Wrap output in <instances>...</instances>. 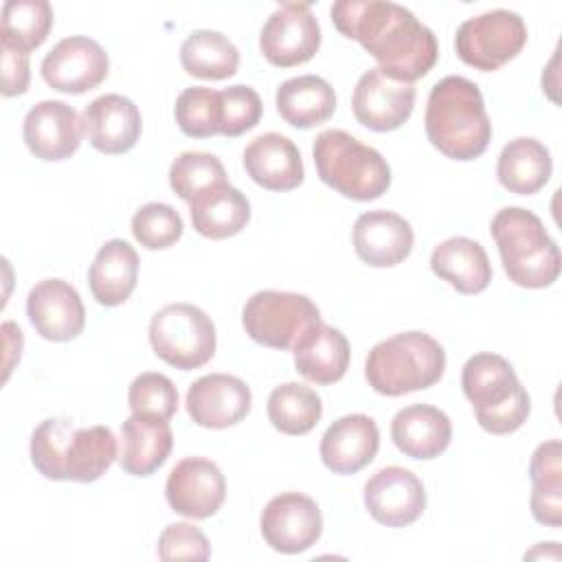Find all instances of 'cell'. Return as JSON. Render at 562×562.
<instances>
[{
  "instance_id": "1",
  "label": "cell",
  "mask_w": 562,
  "mask_h": 562,
  "mask_svg": "<svg viewBox=\"0 0 562 562\" xmlns=\"http://www.w3.org/2000/svg\"><path fill=\"white\" fill-rule=\"evenodd\" d=\"M329 15L334 26L356 40L395 81L422 79L439 57L435 33L397 2L340 0L331 4Z\"/></svg>"
},
{
  "instance_id": "2",
  "label": "cell",
  "mask_w": 562,
  "mask_h": 562,
  "mask_svg": "<svg viewBox=\"0 0 562 562\" xmlns=\"http://www.w3.org/2000/svg\"><path fill=\"white\" fill-rule=\"evenodd\" d=\"M31 463L50 481L92 483L114 463L116 437L108 426L79 428L72 419L48 417L31 435Z\"/></svg>"
},
{
  "instance_id": "3",
  "label": "cell",
  "mask_w": 562,
  "mask_h": 562,
  "mask_svg": "<svg viewBox=\"0 0 562 562\" xmlns=\"http://www.w3.org/2000/svg\"><path fill=\"white\" fill-rule=\"evenodd\" d=\"M424 125L432 147L461 162L479 158L492 140L483 94L461 75H448L430 88Z\"/></svg>"
},
{
  "instance_id": "4",
  "label": "cell",
  "mask_w": 562,
  "mask_h": 562,
  "mask_svg": "<svg viewBox=\"0 0 562 562\" xmlns=\"http://www.w3.org/2000/svg\"><path fill=\"white\" fill-rule=\"evenodd\" d=\"M490 233L512 283L538 290L558 281L560 248L536 213L522 206H505L492 217Z\"/></svg>"
},
{
  "instance_id": "5",
  "label": "cell",
  "mask_w": 562,
  "mask_h": 562,
  "mask_svg": "<svg viewBox=\"0 0 562 562\" xmlns=\"http://www.w3.org/2000/svg\"><path fill=\"white\" fill-rule=\"evenodd\" d=\"M461 386L479 426L492 435H509L529 417V393L514 367L498 353L481 351L468 358L461 371Z\"/></svg>"
},
{
  "instance_id": "6",
  "label": "cell",
  "mask_w": 562,
  "mask_h": 562,
  "mask_svg": "<svg viewBox=\"0 0 562 562\" xmlns=\"http://www.w3.org/2000/svg\"><path fill=\"white\" fill-rule=\"evenodd\" d=\"M446 369L443 347L424 331H402L378 342L364 362L369 386L389 397L430 389Z\"/></svg>"
},
{
  "instance_id": "7",
  "label": "cell",
  "mask_w": 562,
  "mask_h": 562,
  "mask_svg": "<svg viewBox=\"0 0 562 562\" xmlns=\"http://www.w3.org/2000/svg\"><path fill=\"white\" fill-rule=\"evenodd\" d=\"M318 178L340 195L369 202L391 187V167L382 154L345 130H325L312 147Z\"/></svg>"
},
{
  "instance_id": "8",
  "label": "cell",
  "mask_w": 562,
  "mask_h": 562,
  "mask_svg": "<svg viewBox=\"0 0 562 562\" xmlns=\"http://www.w3.org/2000/svg\"><path fill=\"white\" fill-rule=\"evenodd\" d=\"M154 353L180 371L204 367L217 345L211 316L191 303H169L149 321Z\"/></svg>"
},
{
  "instance_id": "9",
  "label": "cell",
  "mask_w": 562,
  "mask_h": 562,
  "mask_svg": "<svg viewBox=\"0 0 562 562\" xmlns=\"http://www.w3.org/2000/svg\"><path fill=\"white\" fill-rule=\"evenodd\" d=\"M318 321L321 312L316 303L299 292L261 290L241 310L246 334L255 342L272 349H292L299 336Z\"/></svg>"
},
{
  "instance_id": "10",
  "label": "cell",
  "mask_w": 562,
  "mask_h": 562,
  "mask_svg": "<svg viewBox=\"0 0 562 562\" xmlns=\"http://www.w3.org/2000/svg\"><path fill=\"white\" fill-rule=\"evenodd\" d=\"M527 44L525 20L507 9H494L461 22L454 35L459 59L476 70L492 72L518 57Z\"/></svg>"
},
{
  "instance_id": "11",
  "label": "cell",
  "mask_w": 562,
  "mask_h": 562,
  "mask_svg": "<svg viewBox=\"0 0 562 562\" xmlns=\"http://www.w3.org/2000/svg\"><path fill=\"white\" fill-rule=\"evenodd\" d=\"M318 46L321 26L305 2L279 4L259 33L261 55L279 68H292L310 61Z\"/></svg>"
},
{
  "instance_id": "12",
  "label": "cell",
  "mask_w": 562,
  "mask_h": 562,
  "mask_svg": "<svg viewBox=\"0 0 562 562\" xmlns=\"http://www.w3.org/2000/svg\"><path fill=\"white\" fill-rule=\"evenodd\" d=\"M263 540L279 553H303L323 533V514L314 498L283 492L268 501L259 518Z\"/></svg>"
},
{
  "instance_id": "13",
  "label": "cell",
  "mask_w": 562,
  "mask_h": 562,
  "mask_svg": "<svg viewBox=\"0 0 562 562\" xmlns=\"http://www.w3.org/2000/svg\"><path fill=\"white\" fill-rule=\"evenodd\" d=\"M110 70L108 53L86 35L59 40L42 59V79L57 92L81 94L97 88Z\"/></svg>"
},
{
  "instance_id": "14",
  "label": "cell",
  "mask_w": 562,
  "mask_h": 562,
  "mask_svg": "<svg viewBox=\"0 0 562 562\" xmlns=\"http://www.w3.org/2000/svg\"><path fill=\"white\" fill-rule=\"evenodd\" d=\"M165 496L176 514L202 520L222 507L226 498V479L211 459L187 457L169 472Z\"/></svg>"
},
{
  "instance_id": "15",
  "label": "cell",
  "mask_w": 562,
  "mask_h": 562,
  "mask_svg": "<svg viewBox=\"0 0 562 562\" xmlns=\"http://www.w3.org/2000/svg\"><path fill=\"white\" fill-rule=\"evenodd\" d=\"M364 507L380 525L406 527L426 509L424 483L402 465H386L364 483Z\"/></svg>"
},
{
  "instance_id": "16",
  "label": "cell",
  "mask_w": 562,
  "mask_h": 562,
  "mask_svg": "<svg viewBox=\"0 0 562 562\" xmlns=\"http://www.w3.org/2000/svg\"><path fill=\"white\" fill-rule=\"evenodd\" d=\"M415 105V86L386 77L380 68L367 70L351 94V110L360 125L373 132H393L404 125Z\"/></svg>"
},
{
  "instance_id": "17",
  "label": "cell",
  "mask_w": 562,
  "mask_h": 562,
  "mask_svg": "<svg viewBox=\"0 0 562 562\" xmlns=\"http://www.w3.org/2000/svg\"><path fill=\"white\" fill-rule=\"evenodd\" d=\"M22 136L35 158L57 162L70 158L79 149L83 121L72 105L46 99L26 112Z\"/></svg>"
},
{
  "instance_id": "18",
  "label": "cell",
  "mask_w": 562,
  "mask_h": 562,
  "mask_svg": "<svg viewBox=\"0 0 562 562\" xmlns=\"http://www.w3.org/2000/svg\"><path fill=\"white\" fill-rule=\"evenodd\" d=\"M26 316L35 331L53 342L77 338L86 325L79 292L64 279H44L26 296Z\"/></svg>"
},
{
  "instance_id": "19",
  "label": "cell",
  "mask_w": 562,
  "mask_h": 562,
  "mask_svg": "<svg viewBox=\"0 0 562 562\" xmlns=\"http://www.w3.org/2000/svg\"><path fill=\"white\" fill-rule=\"evenodd\" d=\"M252 404L248 384L228 373L198 378L187 391V413L202 428H228L239 424Z\"/></svg>"
},
{
  "instance_id": "20",
  "label": "cell",
  "mask_w": 562,
  "mask_h": 562,
  "mask_svg": "<svg viewBox=\"0 0 562 562\" xmlns=\"http://www.w3.org/2000/svg\"><path fill=\"white\" fill-rule=\"evenodd\" d=\"M81 121L90 145L103 154L130 151L143 132V119L136 103L114 92L90 101Z\"/></svg>"
},
{
  "instance_id": "21",
  "label": "cell",
  "mask_w": 562,
  "mask_h": 562,
  "mask_svg": "<svg viewBox=\"0 0 562 562\" xmlns=\"http://www.w3.org/2000/svg\"><path fill=\"white\" fill-rule=\"evenodd\" d=\"M356 255L373 268H391L402 263L413 250V228L408 220L393 211L375 209L358 215L353 231Z\"/></svg>"
},
{
  "instance_id": "22",
  "label": "cell",
  "mask_w": 562,
  "mask_h": 562,
  "mask_svg": "<svg viewBox=\"0 0 562 562\" xmlns=\"http://www.w3.org/2000/svg\"><path fill=\"white\" fill-rule=\"evenodd\" d=\"M380 448L378 424L364 413L336 419L321 439V461L334 474H356L369 465Z\"/></svg>"
},
{
  "instance_id": "23",
  "label": "cell",
  "mask_w": 562,
  "mask_h": 562,
  "mask_svg": "<svg viewBox=\"0 0 562 562\" xmlns=\"http://www.w3.org/2000/svg\"><path fill=\"white\" fill-rule=\"evenodd\" d=\"M244 169L268 191H292L305 178L299 147L277 132H266L246 145Z\"/></svg>"
},
{
  "instance_id": "24",
  "label": "cell",
  "mask_w": 562,
  "mask_h": 562,
  "mask_svg": "<svg viewBox=\"0 0 562 562\" xmlns=\"http://www.w3.org/2000/svg\"><path fill=\"white\" fill-rule=\"evenodd\" d=\"M296 371L316 384H334L349 369V340L323 321L310 325L292 345Z\"/></svg>"
},
{
  "instance_id": "25",
  "label": "cell",
  "mask_w": 562,
  "mask_h": 562,
  "mask_svg": "<svg viewBox=\"0 0 562 562\" xmlns=\"http://www.w3.org/2000/svg\"><path fill=\"white\" fill-rule=\"evenodd\" d=\"M395 448L411 459H435L450 446V417L430 404H411L395 413L391 422Z\"/></svg>"
},
{
  "instance_id": "26",
  "label": "cell",
  "mask_w": 562,
  "mask_h": 562,
  "mask_svg": "<svg viewBox=\"0 0 562 562\" xmlns=\"http://www.w3.org/2000/svg\"><path fill=\"white\" fill-rule=\"evenodd\" d=\"M171 448L173 432L167 419L132 413L121 426L119 463L132 476L154 474L169 459Z\"/></svg>"
},
{
  "instance_id": "27",
  "label": "cell",
  "mask_w": 562,
  "mask_h": 562,
  "mask_svg": "<svg viewBox=\"0 0 562 562\" xmlns=\"http://www.w3.org/2000/svg\"><path fill=\"white\" fill-rule=\"evenodd\" d=\"M430 270L461 294H479L492 281L485 248L470 237H450L432 248Z\"/></svg>"
},
{
  "instance_id": "28",
  "label": "cell",
  "mask_w": 562,
  "mask_h": 562,
  "mask_svg": "<svg viewBox=\"0 0 562 562\" xmlns=\"http://www.w3.org/2000/svg\"><path fill=\"white\" fill-rule=\"evenodd\" d=\"M189 215L195 233L209 239H226L241 233L250 220L248 198L228 182L198 193L189 202Z\"/></svg>"
},
{
  "instance_id": "29",
  "label": "cell",
  "mask_w": 562,
  "mask_h": 562,
  "mask_svg": "<svg viewBox=\"0 0 562 562\" xmlns=\"http://www.w3.org/2000/svg\"><path fill=\"white\" fill-rule=\"evenodd\" d=\"M138 279V255L125 239L105 241L88 270V285L99 305L116 307L130 299Z\"/></svg>"
},
{
  "instance_id": "30",
  "label": "cell",
  "mask_w": 562,
  "mask_h": 562,
  "mask_svg": "<svg viewBox=\"0 0 562 562\" xmlns=\"http://www.w3.org/2000/svg\"><path fill=\"white\" fill-rule=\"evenodd\" d=\"M277 110L281 119L299 130L325 123L336 110L334 88L318 75H301L277 88Z\"/></svg>"
},
{
  "instance_id": "31",
  "label": "cell",
  "mask_w": 562,
  "mask_h": 562,
  "mask_svg": "<svg viewBox=\"0 0 562 562\" xmlns=\"http://www.w3.org/2000/svg\"><path fill=\"white\" fill-rule=\"evenodd\" d=\"M553 162L549 149L531 138V136H518L509 140L496 165L498 182L509 191L518 195H531L538 193L551 178Z\"/></svg>"
},
{
  "instance_id": "32",
  "label": "cell",
  "mask_w": 562,
  "mask_h": 562,
  "mask_svg": "<svg viewBox=\"0 0 562 562\" xmlns=\"http://www.w3.org/2000/svg\"><path fill=\"white\" fill-rule=\"evenodd\" d=\"M180 64L193 77L220 81L237 72L239 50L224 33L200 29L182 42Z\"/></svg>"
},
{
  "instance_id": "33",
  "label": "cell",
  "mask_w": 562,
  "mask_h": 562,
  "mask_svg": "<svg viewBox=\"0 0 562 562\" xmlns=\"http://www.w3.org/2000/svg\"><path fill=\"white\" fill-rule=\"evenodd\" d=\"M266 408L270 424L279 432L294 437L310 432L323 415V402L318 393L299 382H285L274 386Z\"/></svg>"
},
{
  "instance_id": "34",
  "label": "cell",
  "mask_w": 562,
  "mask_h": 562,
  "mask_svg": "<svg viewBox=\"0 0 562 562\" xmlns=\"http://www.w3.org/2000/svg\"><path fill=\"white\" fill-rule=\"evenodd\" d=\"M53 26V7L46 0H7L2 4L0 42L31 53L42 46Z\"/></svg>"
},
{
  "instance_id": "35",
  "label": "cell",
  "mask_w": 562,
  "mask_h": 562,
  "mask_svg": "<svg viewBox=\"0 0 562 562\" xmlns=\"http://www.w3.org/2000/svg\"><path fill=\"white\" fill-rule=\"evenodd\" d=\"M176 123L189 138H209L222 130V99L220 90L206 86H191L176 99Z\"/></svg>"
},
{
  "instance_id": "36",
  "label": "cell",
  "mask_w": 562,
  "mask_h": 562,
  "mask_svg": "<svg viewBox=\"0 0 562 562\" xmlns=\"http://www.w3.org/2000/svg\"><path fill=\"white\" fill-rule=\"evenodd\" d=\"M226 182L222 160L209 151H182L169 167V184L173 193L191 202L198 193Z\"/></svg>"
},
{
  "instance_id": "37",
  "label": "cell",
  "mask_w": 562,
  "mask_h": 562,
  "mask_svg": "<svg viewBox=\"0 0 562 562\" xmlns=\"http://www.w3.org/2000/svg\"><path fill=\"white\" fill-rule=\"evenodd\" d=\"M184 224L178 211L162 202L143 204L132 217V235L147 250H162L182 237Z\"/></svg>"
},
{
  "instance_id": "38",
  "label": "cell",
  "mask_w": 562,
  "mask_h": 562,
  "mask_svg": "<svg viewBox=\"0 0 562 562\" xmlns=\"http://www.w3.org/2000/svg\"><path fill=\"white\" fill-rule=\"evenodd\" d=\"M127 402L134 415L169 419L178 411V389L165 373L145 371L130 384Z\"/></svg>"
},
{
  "instance_id": "39",
  "label": "cell",
  "mask_w": 562,
  "mask_h": 562,
  "mask_svg": "<svg viewBox=\"0 0 562 562\" xmlns=\"http://www.w3.org/2000/svg\"><path fill=\"white\" fill-rule=\"evenodd\" d=\"M220 99H222V130H220L222 136H228V138L241 136L244 132L252 130L259 123L263 103L255 88L235 83L220 90Z\"/></svg>"
},
{
  "instance_id": "40",
  "label": "cell",
  "mask_w": 562,
  "mask_h": 562,
  "mask_svg": "<svg viewBox=\"0 0 562 562\" xmlns=\"http://www.w3.org/2000/svg\"><path fill=\"white\" fill-rule=\"evenodd\" d=\"M158 558L171 560H209L211 544L202 529L191 522H171L162 529L158 538Z\"/></svg>"
},
{
  "instance_id": "41",
  "label": "cell",
  "mask_w": 562,
  "mask_h": 562,
  "mask_svg": "<svg viewBox=\"0 0 562 562\" xmlns=\"http://www.w3.org/2000/svg\"><path fill=\"white\" fill-rule=\"evenodd\" d=\"M0 59H2V94L4 97L24 94L31 79L29 53L0 42Z\"/></svg>"
},
{
  "instance_id": "42",
  "label": "cell",
  "mask_w": 562,
  "mask_h": 562,
  "mask_svg": "<svg viewBox=\"0 0 562 562\" xmlns=\"http://www.w3.org/2000/svg\"><path fill=\"white\" fill-rule=\"evenodd\" d=\"M531 485H562V446L558 439L540 443L529 461Z\"/></svg>"
},
{
  "instance_id": "43",
  "label": "cell",
  "mask_w": 562,
  "mask_h": 562,
  "mask_svg": "<svg viewBox=\"0 0 562 562\" xmlns=\"http://www.w3.org/2000/svg\"><path fill=\"white\" fill-rule=\"evenodd\" d=\"M529 507L540 525L558 529L562 525V485H533Z\"/></svg>"
}]
</instances>
